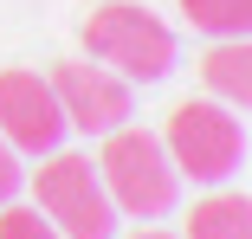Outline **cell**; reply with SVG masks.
I'll list each match as a JSON object with an SVG mask.
<instances>
[{
  "mask_svg": "<svg viewBox=\"0 0 252 239\" xmlns=\"http://www.w3.org/2000/svg\"><path fill=\"white\" fill-rule=\"evenodd\" d=\"M97 181L117 213L129 220H162L175 213L181 201V168L168 162V142L156 129H136V123H117L104 136V155H97Z\"/></svg>",
  "mask_w": 252,
  "mask_h": 239,
  "instance_id": "6da1fadb",
  "label": "cell"
},
{
  "mask_svg": "<svg viewBox=\"0 0 252 239\" xmlns=\"http://www.w3.org/2000/svg\"><path fill=\"white\" fill-rule=\"evenodd\" d=\"M84 45H91V59H104L129 84H162L175 71V32L149 7H136V0H104V7H91L84 13Z\"/></svg>",
  "mask_w": 252,
  "mask_h": 239,
  "instance_id": "7a4b0ae2",
  "label": "cell"
},
{
  "mask_svg": "<svg viewBox=\"0 0 252 239\" xmlns=\"http://www.w3.org/2000/svg\"><path fill=\"white\" fill-rule=\"evenodd\" d=\"M162 142H168V162L181 168V181H200V187L233 181L239 162H246V129H239V117H233L220 97H188V104H175Z\"/></svg>",
  "mask_w": 252,
  "mask_h": 239,
  "instance_id": "3957f363",
  "label": "cell"
},
{
  "mask_svg": "<svg viewBox=\"0 0 252 239\" xmlns=\"http://www.w3.org/2000/svg\"><path fill=\"white\" fill-rule=\"evenodd\" d=\"M32 201L65 239H117V220H123L104 194V181H97L91 155H71V149L45 155V168L32 175Z\"/></svg>",
  "mask_w": 252,
  "mask_h": 239,
  "instance_id": "277c9868",
  "label": "cell"
},
{
  "mask_svg": "<svg viewBox=\"0 0 252 239\" xmlns=\"http://www.w3.org/2000/svg\"><path fill=\"white\" fill-rule=\"evenodd\" d=\"M45 84H52V97H59V110H65V129H84V136H110V129L129 123V110H136L129 78H117L110 65L59 59Z\"/></svg>",
  "mask_w": 252,
  "mask_h": 239,
  "instance_id": "5b68a950",
  "label": "cell"
},
{
  "mask_svg": "<svg viewBox=\"0 0 252 239\" xmlns=\"http://www.w3.org/2000/svg\"><path fill=\"white\" fill-rule=\"evenodd\" d=\"M0 136L26 155H52L65 142V110L52 97V84L26 65H7L0 71Z\"/></svg>",
  "mask_w": 252,
  "mask_h": 239,
  "instance_id": "8992f818",
  "label": "cell"
},
{
  "mask_svg": "<svg viewBox=\"0 0 252 239\" xmlns=\"http://www.w3.org/2000/svg\"><path fill=\"white\" fill-rule=\"evenodd\" d=\"M200 84L226 110H252V39H220L200 59Z\"/></svg>",
  "mask_w": 252,
  "mask_h": 239,
  "instance_id": "52a82bcc",
  "label": "cell"
},
{
  "mask_svg": "<svg viewBox=\"0 0 252 239\" xmlns=\"http://www.w3.org/2000/svg\"><path fill=\"white\" fill-rule=\"evenodd\" d=\"M188 239H252V201L246 194H207V201H194Z\"/></svg>",
  "mask_w": 252,
  "mask_h": 239,
  "instance_id": "ba28073f",
  "label": "cell"
},
{
  "mask_svg": "<svg viewBox=\"0 0 252 239\" xmlns=\"http://www.w3.org/2000/svg\"><path fill=\"white\" fill-rule=\"evenodd\" d=\"M181 13L214 39H252V0H181Z\"/></svg>",
  "mask_w": 252,
  "mask_h": 239,
  "instance_id": "9c48e42d",
  "label": "cell"
},
{
  "mask_svg": "<svg viewBox=\"0 0 252 239\" xmlns=\"http://www.w3.org/2000/svg\"><path fill=\"white\" fill-rule=\"evenodd\" d=\"M0 239H65V233L45 220L39 207H13L7 201V207H0Z\"/></svg>",
  "mask_w": 252,
  "mask_h": 239,
  "instance_id": "30bf717a",
  "label": "cell"
},
{
  "mask_svg": "<svg viewBox=\"0 0 252 239\" xmlns=\"http://www.w3.org/2000/svg\"><path fill=\"white\" fill-rule=\"evenodd\" d=\"M20 187H26V168H20V149H13L7 136H0V207H7V201L20 194Z\"/></svg>",
  "mask_w": 252,
  "mask_h": 239,
  "instance_id": "8fae6325",
  "label": "cell"
},
{
  "mask_svg": "<svg viewBox=\"0 0 252 239\" xmlns=\"http://www.w3.org/2000/svg\"><path fill=\"white\" fill-rule=\"evenodd\" d=\"M129 239H175V233H156V226H142V233H129Z\"/></svg>",
  "mask_w": 252,
  "mask_h": 239,
  "instance_id": "7c38bea8",
  "label": "cell"
}]
</instances>
